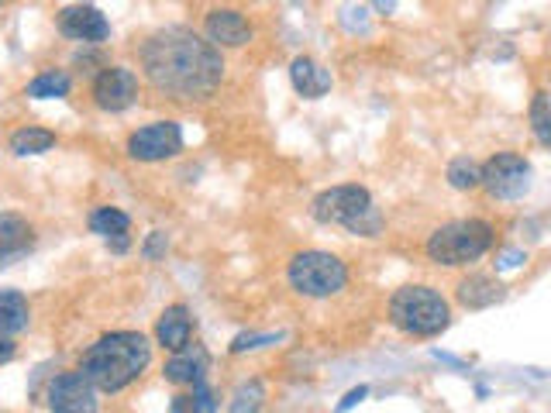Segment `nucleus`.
<instances>
[{"label": "nucleus", "instance_id": "nucleus-1", "mask_svg": "<svg viewBox=\"0 0 551 413\" xmlns=\"http://www.w3.org/2000/svg\"><path fill=\"white\" fill-rule=\"evenodd\" d=\"M142 73L173 100H207L224 80V56L190 28H162L142 42Z\"/></svg>", "mask_w": 551, "mask_h": 413}, {"label": "nucleus", "instance_id": "nucleus-2", "mask_svg": "<svg viewBox=\"0 0 551 413\" xmlns=\"http://www.w3.org/2000/svg\"><path fill=\"white\" fill-rule=\"evenodd\" d=\"M152 365V341L142 331H111L80 358V372L97 393H121Z\"/></svg>", "mask_w": 551, "mask_h": 413}, {"label": "nucleus", "instance_id": "nucleus-3", "mask_svg": "<svg viewBox=\"0 0 551 413\" xmlns=\"http://www.w3.org/2000/svg\"><path fill=\"white\" fill-rule=\"evenodd\" d=\"M310 217L317 224H338L348 235L379 238L383 231V214L372 204V193L359 183H341L331 190H321L310 200Z\"/></svg>", "mask_w": 551, "mask_h": 413}, {"label": "nucleus", "instance_id": "nucleus-4", "mask_svg": "<svg viewBox=\"0 0 551 413\" xmlns=\"http://www.w3.org/2000/svg\"><path fill=\"white\" fill-rule=\"evenodd\" d=\"M390 324L407 338H438L452 324V303L434 286H400L390 296Z\"/></svg>", "mask_w": 551, "mask_h": 413}, {"label": "nucleus", "instance_id": "nucleus-5", "mask_svg": "<svg viewBox=\"0 0 551 413\" xmlns=\"http://www.w3.org/2000/svg\"><path fill=\"white\" fill-rule=\"evenodd\" d=\"M493 224L479 221V217H465V221H448L441 228L431 231L428 245V259L441 269H459V266H472L479 262L486 252L493 248Z\"/></svg>", "mask_w": 551, "mask_h": 413}, {"label": "nucleus", "instance_id": "nucleus-6", "mask_svg": "<svg viewBox=\"0 0 551 413\" xmlns=\"http://www.w3.org/2000/svg\"><path fill=\"white\" fill-rule=\"evenodd\" d=\"M286 279H290L293 293L310 296V300H328L348 286V266L338 255L310 248V252L293 255L290 266H286Z\"/></svg>", "mask_w": 551, "mask_h": 413}, {"label": "nucleus", "instance_id": "nucleus-7", "mask_svg": "<svg viewBox=\"0 0 551 413\" xmlns=\"http://www.w3.org/2000/svg\"><path fill=\"white\" fill-rule=\"evenodd\" d=\"M531 162L521 152H496L483 162V186L493 200H517L531 190Z\"/></svg>", "mask_w": 551, "mask_h": 413}, {"label": "nucleus", "instance_id": "nucleus-8", "mask_svg": "<svg viewBox=\"0 0 551 413\" xmlns=\"http://www.w3.org/2000/svg\"><path fill=\"white\" fill-rule=\"evenodd\" d=\"M183 152V128L176 121H152L145 128L131 131L128 155L135 162H162Z\"/></svg>", "mask_w": 551, "mask_h": 413}, {"label": "nucleus", "instance_id": "nucleus-9", "mask_svg": "<svg viewBox=\"0 0 551 413\" xmlns=\"http://www.w3.org/2000/svg\"><path fill=\"white\" fill-rule=\"evenodd\" d=\"M45 403H49L52 413H97L100 410L97 389H93V383L80 369L52 376L49 389H45Z\"/></svg>", "mask_w": 551, "mask_h": 413}, {"label": "nucleus", "instance_id": "nucleus-10", "mask_svg": "<svg viewBox=\"0 0 551 413\" xmlns=\"http://www.w3.org/2000/svg\"><path fill=\"white\" fill-rule=\"evenodd\" d=\"M138 97V76L135 69L128 66H107L97 73V80H93V104L100 107V111H128L131 104H135Z\"/></svg>", "mask_w": 551, "mask_h": 413}, {"label": "nucleus", "instance_id": "nucleus-11", "mask_svg": "<svg viewBox=\"0 0 551 413\" xmlns=\"http://www.w3.org/2000/svg\"><path fill=\"white\" fill-rule=\"evenodd\" d=\"M59 31L73 42L83 45H100L111 38V21L104 18V11L93 4H69L59 11Z\"/></svg>", "mask_w": 551, "mask_h": 413}, {"label": "nucleus", "instance_id": "nucleus-12", "mask_svg": "<svg viewBox=\"0 0 551 413\" xmlns=\"http://www.w3.org/2000/svg\"><path fill=\"white\" fill-rule=\"evenodd\" d=\"M204 35L221 52V49H245L255 31L238 7H211L204 18Z\"/></svg>", "mask_w": 551, "mask_h": 413}, {"label": "nucleus", "instance_id": "nucleus-13", "mask_svg": "<svg viewBox=\"0 0 551 413\" xmlns=\"http://www.w3.org/2000/svg\"><path fill=\"white\" fill-rule=\"evenodd\" d=\"M455 296H459L462 307L486 310V307H496V303L507 300V286H503L496 276H490V272H469L465 279H459Z\"/></svg>", "mask_w": 551, "mask_h": 413}, {"label": "nucleus", "instance_id": "nucleus-14", "mask_svg": "<svg viewBox=\"0 0 551 413\" xmlns=\"http://www.w3.org/2000/svg\"><path fill=\"white\" fill-rule=\"evenodd\" d=\"M155 341H159L166 352H183V348H190L193 341V314L183 307V303H173V307H166L159 314V321H155Z\"/></svg>", "mask_w": 551, "mask_h": 413}, {"label": "nucleus", "instance_id": "nucleus-15", "mask_svg": "<svg viewBox=\"0 0 551 413\" xmlns=\"http://www.w3.org/2000/svg\"><path fill=\"white\" fill-rule=\"evenodd\" d=\"M290 83L304 100H321L324 93L331 90V83L335 80H331V69H324L317 59L297 56L290 62Z\"/></svg>", "mask_w": 551, "mask_h": 413}, {"label": "nucleus", "instance_id": "nucleus-16", "mask_svg": "<svg viewBox=\"0 0 551 413\" xmlns=\"http://www.w3.org/2000/svg\"><path fill=\"white\" fill-rule=\"evenodd\" d=\"M31 241H35V231L21 214H0V266H11L14 259L28 255Z\"/></svg>", "mask_w": 551, "mask_h": 413}, {"label": "nucleus", "instance_id": "nucleus-17", "mask_svg": "<svg viewBox=\"0 0 551 413\" xmlns=\"http://www.w3.org/2000/svg\"><path fill=\"white\" fill-rule=\"evenodd\" d=\"M207 372V352L200 345H190L183 348V352H176L173 358L166 362V379L176 386L183 383H200Z\"/></svg>", "mask_w": 551, "mask_h": 413}, {"label": "nucleus", "instance_id": "nucleus-18", "mask_svg": "<svg viewBox=\"0 0 551 413\" xmlns=\"http://www.w3.org/2000/svg\"><path fill=\"white\" fill-rule=\"evenodd\" d=\"M31 321V307L25 293L18 290H0V334H21Z\"/></svg>", "mask_w": 551, "mask_h": 413}, {"label": "nucleus", "instance_id": "nucleus-19", "mask_svg": "<svg viewBox=\"0 0 551 413\" xmlns=\"http://www.w3.org/2000/svg\"><path fill=\"white\" fill-rule=\"evenodd\" d=\"M73 90V80H69L66 69H49V73H38L35 80L25 87V97L31 100H52V97H66Z\"/></svg>", "mask_w": 551, "mask_h": 413}, {"label": "nucleus", "instance_id": "nucleus-20", "mask_svg": "<svg viewBox=\"0 0 551 413\" xmlns=\"http://www.w3.org/2000/svg\"><path fill=\"white\" fill-rule=\"evenodd\" d=\"M445 179H448V186H452V190H462V193L479 190V186H483V166H479V162H472L469 155H459V159L448 162Z\"/></svg>", "mask_w": 551, "mask_h": 413}, {"label": "nucleus", "instance_id": "nucleus-21", "mask_svg": "<svg viewBox=\"0 0 551 413\" xmlns=\"http://www.w3.org/2000/svg\"><path fill=\"white\" fill-rule=\"evenodd\" d=\"M128 228H131V217L118 207H97L90 214V231L93 235H100L104 241H111L118 235H128Z\"/></svg>", "mask_w": 551, "mask_h": 413}, {"label": "nucleus", "instance_id": "nucleus-22", "mask_svg": "<svg viewBox=\"0 0 551 413\" xmlns=\"http://www.w3.org/2000/svg\"><path fill=\"white\" fill-rule=\"evenodd\" d=\"M56 145V135L52 131H45V128H18L11 135V152L14 155H42V152H49V148Z\"/></svg>", "mask_w": 551, "mask_h": 413}, {"label": "nucleus", "instance_id": "nucleus-23", "mask_svg": "<svg viewBox=\"0 0 551 413\" xmlns=\"http://www.w3.org/2000/svg\"><path fill=\"white\" fill-rule=\"evenodd\" d=\"M527 121H531V131L541 145L551 148V93L538 90L531 97V107H527Z\"/></svg>", "mask_w": 551, "mask_h": 413}, {"label": "nucleus", "instance_id": "nucleus-24", "mask_svg": "<svg viewBox=\"0 0 551 413\" xmlns=\"http://www.w3.org/2000/svg\"><path fill=\"white\" fill-rule=\"evenodd\" d=\"M262 403H266V386H262V379H248V383L235 389L228 413H259Z\"/></svg>", "mask_w": 551, "mask_h": 413}, {"label": "nucleus", "instance_id": "nucleus-25", "mask_svg": "<svg viewBox=\"0 0 551 413\" xmlns=\"http://www.w3.org/2000/svg\"><path fill=\"white\" fill-rule=\"evenodd\" d=\"M283 334H238L235 341H231V355H245V352H255V348L262 345H273Z\"/></svg>", "mask_w": 551, "mask_h": 413}, {"label": "nucleus", "instance_id": "nucleus-26", "mask_svg": "<svg viewBox=\"0 0 551 413\" xmlns=\"http://www.w3.org/2000/svg\"><path fill=\"white\" fill-rule=\"evenodd\" d=\"M190 413H217V400L211 393V386L200 379V383H193V410Z\"/></svg>", "mask_w": 551, "mask_h": 413}, {"label": "nucleus", "instance_id": "nucleus-27", "mask_svg": "<svg viewBox=\"0 0 551 413\" xmlns=\"http://www.w3.org/2000/svg\"><path fill=\"white\" fill-rule=\"evenodd\" d=\"M166 252H169V238L162 235V231H152V235L145 238V245H142V255L149 262H155V259H162Z\"/></svg>", "mask_w": 551, "mask_h": 413}, {"label": "nucleus", "instance_id": "nucleus-28", "mask_svg": "<svg viewBox=\"0 0 551 413\" xmlns=\"http://www.w3.org/2000/svg\"><path fill=\"white\" fill-rule=\"evenodd\" d=\"M369 396V386H355V389H348L345 393V400L338 403V413H345V410H352L355 403H362Z\"/></svg>", "mask_w": 551, "mask_h": 413}, {"label": "nucleus", "instance_id": "nucleus-29", "mask_svg": "<svg viewBox=\"0 0 551 413\" xmlns=\"http://www.w3.org/2000/svg\"><path fill=\"white\" fill-rule=\"evenodd\" d=\"M14 352H18V345H14V341L7 338V334H0V365H4V362H11Z\"/></svg>", "mask_w": 551, "mask_h": 413}, {"label": "nucleus", "instance_id": "nucleus-30", "mask_svg": "<svg viewBox=\"0 0 551 413\" xmlns=\"http://www.w3.org/2000/svg\"><path fill=\"white\" fill-rule=\"evenodd\" d=\"M190 410H193V396H173L169 413H190Z\"/></svg>", "mask_w": 551, "mask_h": 413}, {"label": "nucleus", "instance_id": "nucleus-31", "mask_svg": "<svg viewBox=\"0 0 551 413\" xmlns=\"http://www.w3.org/2000/svg\"><path fill=\"white\" fill-rule=\"evenodd\" d=\"M107 248H111V252H128V248H131V238L128 235H118V238H111V241H107Z\"/></svg>", "mask_w": 551, "mask_h": 413}, {"label": "nucleus", "instance_id": "nucleus-32", "mask_svg": "<svg viewBox=\"0 0 551 413\" xmlns=\"http://www.w3.org/2000/svg\"><path fill=\"white\" fill-rule=\"evenodd\" d=\"M0 413H4V410H0Z\"/></svg>", "mask_w": 551, "mask_h": 413}]
</instances>
